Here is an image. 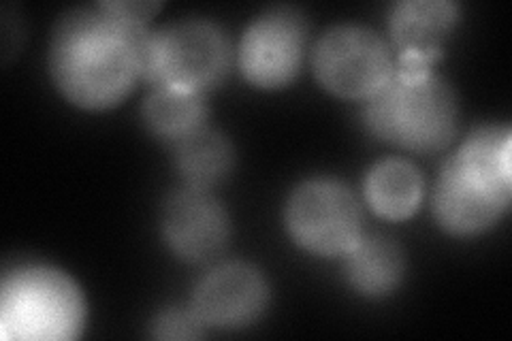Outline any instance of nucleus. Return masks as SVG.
<instances>
[{
    "label": "nucleus",
    "mask_w": 512,
    "mask_h": 341,
    "mask_svg": "<svg viewBox=\"0 0 512 341\" xmlns=\"http://www.w3.org/2000/svg\"><path fill=\"white\" fill-rule=\"evenodd\" d=\"M152 32L109 3L79 7L56 22L50 73L60 94L79 109L120 105L146 79Z\"/></svg>",
    "instance_id": "nucleus-1"
},
{
    "label": "nucleus",
    "mask_w": 512,
    "mask_h": 341,
    "mask_svg": "<svg viewBox=\"0 0 512 341\" xmlns=\"http://www.w3.org/2000/svg\"><path fill=\"white\" fill-rule=\"evenodd\" d=\"M512 201V133L487 124L444 162L434 190V216L448 235L474 237L498 224Z\"/></svg>",
    "instance_id": "nucleus-2"
},
{
    "label": "nucleus",
    "mask_w": 512,
    "mask_h": 341,
    "mask_svg": "<svg viewBox=\"0 0 512 341\" xmlns=\"http://www.w3.org/2000/svg\"><path fill=\"white\" fill-rule=\"evenodd\" d=\"M363 120L372 135L395 148L431 154L453 141L459 105L453 88L431 69H395L365 101Z\"/></svg>",
    "instance_id": "nucleus-3"
},
{
    "label": "nucleus",
    "mask_w": 512,
    "mask_h": 341,
    "mask_svg": "<svg viewBox=\"0 0 512 341\" xmlns=\"http://www.w3.org/2000/svg\"><path fill=\"white\" fill-rule=\"evenodd\" d=\"M86 301L71 275L50 265H20L0 288V333L18 341L77 339Z\"/></svg>",
    "instance_id": "nucleus-4"
},
{
    "label": "nucleus",
    "mask_w": 512,
    "mask_h": 341,
    "mask_svg": "<svg viewBox=\"0 0 512 341\" xmlns=\"http://www.w3.org/2000/svg\"><path fill=\"white\" fill-rule=\"evenodd\" d=\"M231 67V43L224 30L201 18L167 24L150 35L146 81L154 88L203 94L216 88Z\"/></svg>",
    "instance_id": "nucleus-5"
},
{
    "label": "nucleus",
    "mask_w": 512,
    "mask_h": 341,
    "mask_svg": "<svg viewBox=\"0 0 512 341\" xmlns=\"http://www.w3.org/2000/svg\"><path fill=\"white\" fill-rule=\"evenodd\" d=\"M284 222L299 248L316 256H344L363 235L361 205L335 177H310L286 201Z\"/></svg>",
    "instance_id": "nucleus-6"
},
{
    "label": "nucleus",
    "mask_w": 512,
    "mask_h": 341,
    "mask_svg": "<svg viewBox=\"0 0 512 341\" xmlns=\"http://www.w3.org/2000/svg\"><path fill=\"white\" fill-rule=\"evenodd\" d=\"M318 84L340 99L367 101L395 71L391 45L359 24H338L318 39L312 52Z\"/></svg>",
    "instance_id": "nucleus-7"
},
{
    "label": "nucleus",
    "mask_w": 512,
    "mask_h": 341,
    "mask_svg": "<svg viewBox=\"0 0 512 341\" xmlns=\"http://www.w3.org/2000/svg\"><path fill=\"white\" fill-rule=\"evenodd\" d=\"M308 24L293 7H274L254 18L239 41V69L252 86L278 90L303 67Z\"/></svg>",
    "instance_id": "nucleus-8"
},
{
    "label": "nucleus",
    "mask_w": 512,
    "mask_h": 341,
    "mask_svg": "<svg viewBox=\"0 0 512 341\" xmlns=\"http://www.w3.org/2000/svg\"><path fill=\"white\" fill-rule=\"evenodd\" d=\"M160 233L169 250L186 263H207L227 248L231 220L210 190H173L160 214Z\"/></svg>",
    "instance_id": "nucleus-9"
},
{
    "label": "nucleus",
    "mask_w": 512,
    "mask_h": 341,
    "mask_svg": "<svg viewBox=\"0 0 512 341\" xmlns=\"http://www.w3.org/2000/svg\"><path fill=\"white\" fill-rule=\"evenodd\" d=\"M269 305L265 275L248 263H224L205 273L190 307L205 329L239 331L254 324Z\"/></svg>",
    "instance_id": "nucleus-10"
},
{
    "label": "nucleus",
    "mask_w": 512,
    "mask_h": 341,
    "mask_svg": "<svg viewBox=\"0 0 512 341\" xmlns=\"http://www.w3.org/2000/svg\"><path fill=\"white\" fill-rule=\"evenodd\" d=\"M459 22L451 0H402L389 13V32L397 52L395 69L427 71L442 58Z\"/></svg>",
    "instance_id": "nucleus-11"
},
{
    "label": "nucleus",
    "mask_w": 512,
    "mask_h": 341,
    "mask_svg": "<svg viewBox=\"0 0 512 341\" xmlns=\"http://www.w3.org/2000/svg\"><path fill=\"white\" fill-rule=\"evenodd\" d=\"M344 258L346 280L363 297H389L404 280V252L397 241L384 235H361Z\"/></svg>",
    "instance_id": "nucleus-12"
},
{
    "label": "nucleus",
    "mask_w": 512,
    "mask_h": 341,
    "mask_svg": "<svg viewBox=\"0 0 512 341\" xmlns=\"http://www.w3.org/2000/svg\"><path fill=\"white\" fill-rule=\"evenodd\" d=\"M365 201L384 220H406L423 201V175L404 158H384L365 175Z\"/></svg>",
    "instance_id": "nucleus-13"
},
{
    "label": "nucleus",
    "mask_w": 512,
    "mask_h": 341,
    "mask_svg": "<svg viewBox=\"0 0 512 341\" xmlns=\"http://www.w3.org/2000/svg\"><path fill=\"white\" fill-rule=\"evenodd\" d=\"M233 165L235 152L231 141L207 124L175 143V167L184 186L210 190L227 180Z\"/></svg>",
    "instance_id": "nucleus-14"
},
{
    "label": "nucleus",
    "mask_w": 512,
    "mask_h": 341,
    "mask_svg": "<svg viewBox=\"0 0 512 341\" xmlns=\"http://www.w3.org/2000/svg\"><path fill=\"white\" fill-rule=\"evenodd\" d=\"M141 118L152 135L178 143L205 126V96L173 88H154L143 103Z\"/></svg>",
    "instance_id": "nucleus-15"
},
{
    "label": "nucleus",
    "mask_w": 512,
    "mask_h": 341,
    "mask_svg": "<svg viewBox=\"0 0 512 341\" xmlns=\"http://www.w3.org/2000/svg\"><path fill=\"white\" fill-rule=\"evenodd\" d=\"M203 335L205 327L192 307H169L152 320L156 339H199Z\"/></svg>",
    "instance_id": "nucleus-16"
}]
</instances>
